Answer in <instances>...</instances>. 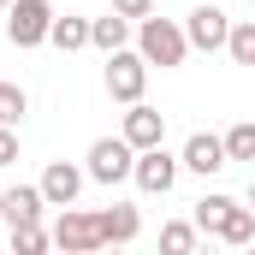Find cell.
Listing matches in <instances>:
<instances>
[{"label": "cell", "instance_id": "cell-12", "mask_svg": "<svg viewBox=\"0 0 255 255\" xmlns=\"http://www.w3.org/2000/svg\"><path fill=\"white\" fill-rule=\"evenodd\" d=\"M95 226H101V244H136L142 214H136L130 202H113V208H101V214H95Z\"/></svg>", "mask_w": 255, "mask_h": 255}, {"label": "cell", "instance_id": "cell-23", "mask_svg": "<svg viewBox=\"0 0 255 255\" xmlns=\"http://www.w3.org/2000/svg\"><path fill=\"white\" fill-rule=\"evenodd\" d=\"M113 12H119V18H130V24H136L142 12H154V0H113Z\"/></svg>", "mask_w": 255, "mask_h": 255}, {"label": "cell", "instance_id": "cell-8", "mask_svg": "<svg viewBox=\"0 0 255 255\" xmlns=\"http://www.w3.org/2000/svg\"><path fill=\"white\" fill-rule=\"evenodd\" d=\"M130 148H154V142H166V113L160 107H148V101H125V125H119Z\"/></svg>", "mask_w": 255, "mask_h": 255}, {"label": "cell", "instance_id": "cell-9", "mask_svg": "<svg viewBox=\"0 0 255 255\" xmlns=\"http://www.w3.org/2000/svg\"><path fill=\"white\" fill-rule=\"evenodd\" d=\"M83 184H89V178H83V166H77V160H48V172H42V184H36V190H42L48 208H71V202L83 196Z\"/></svg>", "mask_w": 255, "mask_h": 255}, {"label": "cell", "instance_id": "cell-5", "mask_svg": "<svg viewBox=\"0 0 255 255\" xmlns=\"http://www.w3.org/2000/svg\"><path fill=\"white\" fill-rule=\"evenodd\" d=\"M130 184L142 196H166L178 184V154H166V142H154V148H136L130 154Z\"/></svg>", "mask_w": 255, "mask_h": 255}, {"label": "cell", "instance_id": "cell-18", "mask_svg": "<svg viewBox=\"0 0 255 255\" xmlns=\"http://www.w3.org/2000/svg\"><path fill=\"white\" fill-rule=\"evenodd\" d=\"M196 238H202V232H196L190 220H166V226H160V250H166V255H190Z\"/></svg>", "mask_w": 255, "mask_h": 255}, {"label": "cell", "instance_id": "cell-7", "mask_svg": "<svg viewBox=\"0 0 255 255\" xmlns=\"http://www.w3.org/2000/svg\"><path fill=\"white\" fill-rule=\"evenodd\" d=\"M226 6H214V0H202L190 18H184V42H190L196 54H220V42H226Z\"/></svg>", "mask_w": 255, "mask_h": 255}, {"label": "cell", "instance_id": "cell-17", "mask_svg": "<svg viewBox=\"0 0 255 255\" xmlns=\"http://www.w3.org/2000/svg\"><path fill=\"white\" fill-rule=\"evenodd\" d=\"M232 202H238V196H226V190H214V196H202V202H196V208H190V226H196V232H202V238H214V232H220V220H226V208H232Z\"/></svg>", "mask_w": 255, "mask_h": 255}, {"label": "cell", "instance_id": "cell-22", "mask_svg": "<svg viewBox=\"0 0 255 255\" xmlns=\"http://www.w3.org/2000/svg\"><path fill=\"white\" fill-rule=\"evenodd\" d=\"M0 166H18V130L0 125Z\"/></svg>", "mask_w": 255, "mask_h": 255}, {"label": "cell", "instance_id": "cell-10", "mask_svg": "<svg viewBox=\"0 0 255 255\" xmlns=\"http://www.w3.org/2000/svg\"><path fill=\"white\" fill-rule=\"evenodd\" d=\"M232 160H226V148H220V136L214 130H196L190 142L178 148V172H196V178H214V172H226Z\"/></svg>", "mask_w": 255, "mask_h": 255}, {"label": "cell", "instance_id": "cell-15", "mask_svg": "<svg viewBox=\"0 0 255 255\" xmlns=\"http://www.w3.org/2000/svg\"><path fill=\"white\" fill-rule=\"evenodd\" d=\"M125 42H130V18H119V12H107V18H89V48L113 54V48H125Z\"/></svg>", "mask_w": 255, "mask_h": 255}, {"label": "cell", "instance_id": "cell-24", "mask_svg": "<svg viewBox=\"0 0 255 255\" xmlns=\"http://www.w3.org/2000/svg\"><path fill=\"white\" fill-rule=\"evenodd\" d=\"M0 12H6V0H0Z\"/></svg>", "mask_w": 255, "mask_h": 255}, {"label": "cell", "instance_id": "cell-20", "mask_svg": "<svg viewBox=\"0 0 255 255\" xmlns=\"http://www.w3.org/2000/svg\"><path fill=\"white\" fill-rule=\"evenodd\" d=\"M220 148H226V160H255V125H250V119L232 125L226 136H220Z\"/></svg>", "mask_w": 255, "mask_h": 255}, {"label": "cell", "instance_id": "cell-6", "mask_svg": "<svg viewBox=\"0 0 255 255\" xmlns=\"http://www.w3.org/2000/svg\"><path fill=\"white\" fill-rule=\"evenodd\" d=\"M48 244H60L65 255H95V250H101V226H95V214H83V208L71 202V208H60Z\"/></svg>", "mask_w": 255, "mask_h": 255}, {"label": "cell", "instance_id": "cell-19", "mask_svg": "<svg viewBox=\"0 0 255 255\" xmlns=\"http://www.w3.org/2000/svg\"><path fill=\"white\" fill-rule=\"evenodd\" d=\"M30 113V89L24 83H0V125H24Z\"/></svg>", "mask_w": 255, "mask_h": 255}, {"label": "cell", "instance_id": "cell-4", "mask_svg": "<svg viewBox=\"0 0 255 255\" xmlns=\"http://www.w3.org/2000/svg\"><path fill=\"white\" fill-rule=\"evenodd\" d=\"M54 24V0H6V42L12 48H42Z\"/></svg>", "mask_w": 255, "mask_h": 255}, {"label": "cell", "instance_id": "cell-11", "mask_svg": "<svg viewBox=\"0 0 255 255\" xmlns=\"http://www.w3.org/2000/svg\"><path fill=\"white\" fill-rule=\"evenodd\" d=\"M48 214V202L36 184H18V190H0V226H30V220H42Z\"/></svg>", "mask_w": 255, "mask_h": 255}, {"label": "cell", "instance_id": "cell-2", "mask_svg": "<svg viewBox=\"0 0 255 255\" xmlns=\"http://www.w3.org/2000/svg\"><path fill=\"white\" fill-rule=\"evenodd\" d=\"M101 83H107V95H113L119 107H125V101H142V89H148V60L125 42V48H113V54H107Z\"/></svg>", "mask_w": 255, "mask_h": 255}, {"label": "cell", "instance_id": "cell-21", "mask_svg": "<svg viewBox=\"0 0 255 255\" xmlns=\"http://www.w3.org/2000/svg\"><path fill=\"white\" fill-rule=\"evenodd\" d=\"M12 250H18V255H42V250H48V232H42V220H30V226H12Z\"/></svg>", "mask_w": 255, "mask_h": 255}, {"label": "cell", "instance_id": "cell-13", "mask_svg": "<svg viewBox=\"0 0 255 255\" xmlns=\"http://www.w3.org/2000/svg\"><path fill=\"white\" fill-rule=\"evenodd\" d=\"M48 42L60 48V54H77V48H89V18H77V12H54V24H48Z\"/></svg>", "mask_w": 255, "mask_h": 255}, {"label": "cell", "instance_id": "cell-1", "mask_svg": "<svg viewBox=\"0 0 255 255\" xmlns=\"http://www.w3.org/2000/svg\"><path fill=\"white\" fill-rule=\"evenodd\" d=\"M130 42H136V54L148 65H160V71H178V65L190 60V42H184V24H172V18H154V12H142L136 24H130Z\"/></svg>", "mask_w": 255, "mask_h": 255}, {"label": "cell", "instance_id": "cell-16", "mask_svg": "<svg viewBox=\"0 0 255 255\" xmlns=\"http://www.w3.org/2000/svg\"><path fill=\"white\" fill-rule=\"evenodd\" d=\"M220 48L232 54V65H255V18H232Z\"/></svg>", "mask_w": 255, "mask_h": 255}, {"label": "cell", "instance_id": "cell-3", "mask_svg": "<svg viewBox=\"0 0 255 255\" xmlns=\"http://www.w3.org/2000/svg\"><path fill=\"white\" fill-rule=\"evenodd\" d=\"M130 154H136V148H130L125 136H95L89 154H83V178H89V184H107V190L125 184L130 178Z\"/></svg>", "mask_w": 255, "mask_h": 255}, {"label": "cell", "instance_id": "cell-14", "mask_svg": "<svg viewBox=\"0 0 255 255\" xmlns=\"http://www.w3.org/2000/svg\"><path fill=\"white\" fill-rule=\"evenodd\" d=\"M214 238H226L232 250H250L255 244V208H244V202H232L226 208V220H220V232Z\"/></svg>", "mask_w": 255, "mask_h": 255}]
</instances>
